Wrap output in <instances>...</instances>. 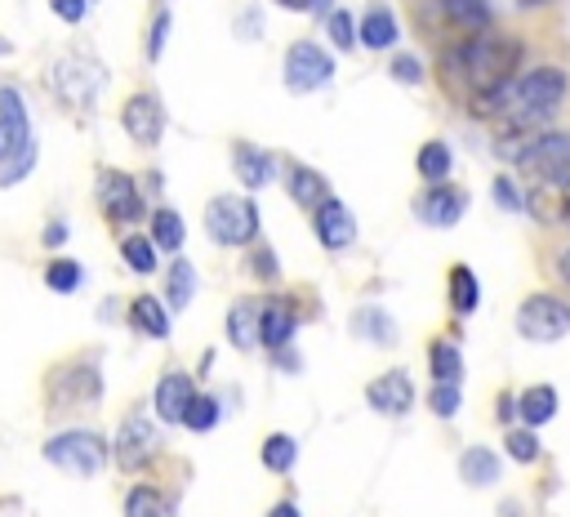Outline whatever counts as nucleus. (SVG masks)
<instances>
[{
    "mask_svg": "<svg viewBox=\"0 0 570 517\" xmlns=\"http://www.w3.org/2000/svg\"><path fill=\"white\" fill-rule=\"evenodd\" d=\"M191 401H196V383H191V374H183V370L160 374V383H156V392H151L156 419H165V423H183V414H187Z\"/></svg>",
    "mask_w": 570,
    "mask_h": 517,
    "instance_id": "2eb2a0df",
    "label": "nucleus"
},
{
    "mask_svg": "<svg viewBox=\"0 0 570 517\" xmlns=\"http://www.w3.org/2000/svg\"><path fill=\"white\" fill-rule=\"evenodd\" d=\"M445 294H450V308H454L459 316L476 312V303H481V281H476V272H472L468 263H454L450 276H445Z\"/></svg>",
    "mask_w": 570,
    "mask_h": 517,
    "instance_id": "5701e85b",
    "label": "nucleus"
},
{
    "mask_svg": "<svg viewBox=\"0 0 570 517\" xmlns=\"http://www.w3.org/2000/svg\"><path fill=\"white\" fill-rule=\"evenodd\" d=\"M98 205L111 223H138L142 218V192L125 169H102L98 174Z\"/></svg>",
    "mask_w": 570,
    "mask_h": 517,
    "instance_id": "1a4fd4ad",
    "label": "nucleus"
},
{
    "mask_svg": "<svg viewBox=\"0 0 570 517\" xmlns=\"http://www.w3.org/2000/svg\"><path fill=\"white\" fill-rule=\"evenodd\" d=\"M125 517H174V504H169V495L165 490H156V486H129V495H125Z\"/></svg>",
    "mask_w": 570,
    "mask_h": 517,
    "instance_id": "c85d7f7f",
    "label": "nucleus"
},
{
    "mask_svg": "<svg viewBox=\"0 0 570 517\" xmlns=\"http://www.w3.org/2000/svg\"><path fill=\"white\" fill-rule=\"evenodd\" d=\"M129 325H134L138 334H147V339H169V312L160 308L156 294H138V299L129 303Z\"/></svg>",
    "mask_w": 570,
    "mask_h": 517,
    "instance_id": "b1692460",
    "label": "nucleus"
},
{
    "mask_svg": "<svg viewBox=\"0 0 570 517\" xmlns=\"http://www.w3.org/2000/svg\"><path fill=\"white\" fill-rule=\"evenodd\" d=\"M428 365H432V379H436V383H459V379H463V352H459L450 339H432Z\"/></svg>",
    "mask_w": 570,
    "mask_h": 517,
    "instance_id": "7c9ffc66",
    "label": "nucleus"
},
{
    "mask_svg": "<svg viewBox=\"0 0 570 517\" xmlns=\"http://www.w3.org/2000/svg\"><path fill=\"white\" fill-rule=\"evenodd\" d=\"M445 18L463 31H485L490 27V0H445Z\"/></svg>",
    "mask_w": 570,
    "mask_h": 517,
    "instance_id": "72a5a7b5",
    "label": "nucleus"
},
{
    "mask_svg": "<svg viewBox=\"0 0 570 517\" xmlns=\"http://www.w3.org/2000/svg\"><path fill=\"white\" fill-rule=\"evenodd\" d=\"M102 80H107V71H102L98 62H89V58H62V62L53 67V89H58V98L71 103V107H89L94 94L102 89Z\"/></svg>",
    "mask_w": 570,
    "mask_h": 517,
    "instance_id": "6e6552de",
    "label": "nucleus"
},
{
    "mask_svg": "<svg viewBox=\"0 0 570 517\" xmlns=\"http://www.w3.org/2000/svg\"><path fill=\"white\" fill-rule=\"evenodd\" d=\"M525 209L543 227H566L570 223V187L566 183H539L525 192Z\"/></svg>",
    "mask_w": 570,
    "mask_h": 517,
    "instance_id": "f3484780",
    "label": "nucleus"
},
{
    "mask_svg": "<svg viewBox=\"0 0 570 517\" xmlns=\"http://www.w3.org/2000/svg\"><path fill=\"white\" fill-rule=\"evenodd\" d=\"M258 459H263V468H267V472H289V468H294V459H298V441H294L289 432H272V437L263 441Z\"/></svg>",
    "mask_w": 570,
    "mask_h": 517,
    "instance_id": "473e14b6",
    "label": "nucleus"
},
{
    "mask_svg": "<svg viewBox=\"0 0 570 517\" xmlns=\"http://www.w3.org/2000/svg\"><path fill=\"white\" fill-rule=\"evenodd\" d=\"M227 339H232V348H240V352H249L254 343H263V308L249 303V299L232 303V312H227Z\"/></svg>",
    "mask_w": 570,
    "mask_h": 517,
    "instance_id": "a211bd4d",
    "label": "nucleus"
},
{
    "mask_svg": "<svg viewBox=\"0 0 570 517\" xmlns=\"http://www.w3.org/2000/svg\"><path fill=\"white\" fill-rule=\"evenodd\" d=\"M289 196L303 209H316L325 201V174L312 165H289Z\"/></svg>",
    "mask_w": 570,
    "mask_h": 517,
    "instance_id": "cd10ccee",
    "label": "nucleus"
},
{
    "mask_svg": "<svg viewBox=\"0 0 570 517\" xmlns=\"http://www.w3.org/2000/svg\"><path fill=\"white\" fill-rule=\"evenodd\" d=\"M517 4H521V9H534V4H539V0H517Z\"/></svg>",
    "mask_w": 570,
    "mask_h": 517,
    "instance_id": "864d4df0",
    "label": "nucleus"
},
{
    "mask_svg": "<svg viewBox=\"0 0 570 517\" xmlns=\"http://www.w3.org/2000/svg\"><path fill=\"white\" fill-rule=\"evenodd\" d=\"M294 330H298L294 308H289L285 299H267V303H263V343L281 352V348L294 339Z\"/></svg>",
    "mask_w": 570,
    "mask_h": 517,
    "instance_id": "aec40b11",
    "label": "nucleus"
},
{
    "mask_svg": "<svg viewBox=\"0 0 570 517\" xmlns=\"http://www.w3.org/2000/svg\"><path fill=\"white\" fill-rule=\"evenodd\" d=\"M459 477L468 486H494L499 481V455L490 446H468L459 455Z\"/></svg>",
    "mask_w": 570,
    "mask_h": 517,
    "instance_id": "a878e982",
    "label": "nucleus"
},
{
    "mask_svg": "<svg viewBox=\"0 0 570 517\" xmlns=\"http://www.w3.org/2000/svg\"><path fill=\"white\" fill-rule=\"evenodd\" d=\"M525 58V45L521 40H503V36H472L463 45H454L450 53V71L468 80V89H503L517 80V67Z\"/></svg>",
    "mask_w": 570,
    "mask_h": 517,
    "instance_id": "f257e3e1",
    "label": "nucleus"
},
{
    "mask_svg": "<svg viewBox=\"0 0 570 517\" xmlns=\"http://www.w3.org/2000/svg\"><path fill=\"white\" fill-rule=\"evenodd\" d=\"M392 76H396L401 85H423V62H419L414 53H396V58H392Z\"/></svg>",
    "mask_w": 570,
    "mask_h": 517,
    "instance_id": "37998d69",
    "label": "nucleus"
},
{
    "mask_svg": "<svg viewBox=\"0 0 570 517\" xmlns=\"http://www.w3.org/2000/svg\"><path fill=\"white\" fill-rule=\"evenodd\" d=\"M428 406H432V414L454 419V414H459V383H436V388L428 392Z\"/></svg>",
    "mask_w": 570,
    "mask_h": 517,
    "instance_id": "79ce46f5",
    "label": "nucleus"
},
{
    "mask_svg": "<svg viewBox=\"0 0 570 517\" xmlns=\"http://www.w3.org/2000/svg\"><path fill=\"white\" fill-rule=\"evenodd\" d=\"M525 174H534L539 183H561V178H570V129H548V134H539L530 147H525V156L517 160Z\"/></svg>",
    "mask_w": 570,
    "mask_h": 517,
    "instance_id": "0eeeda50",
    "label": "nucleus"
},
{
    "mask_svg": "<svg viewBox=\"0 0 570 517\" xmlns=\"http://www.w3.org/2000/svg\"><path fill=\"white\" fill-rule=\"evenodd\" d=\"M281 4H285V9H307L312 0H281Z\"/></svg>",
    "mask_w": 570,
    "mask_h": 517,
    "instance_id": "3c124183",
    "label": "nucleus"
},
{
    "mask_svg": "<svg viewBox=\"0 0 570 517\" xmlns=\"http://www.w3.org/2000/svg\"><path fill=\"white\" fill-rule=\"evenodd\" d=\"M232 169H236V178H240V187H263L267 178H272V156L263 152V147H249V143H236V152H232Z\"/></svg>",
    "mask_w": 570,
    "mask_h": 517,
    "instance_id": "4be33fe9",
    "label": "nucleus"
},
{
    "mask_svg": "<svg viewBox=\"0 0 570 517\" xmlns=\"http://www.w3.org/2000/svg\"><path fill=\"white\" fill-rule=\"evenodd\" d=\"M463 209H468V192L454 187V183H436L419 201V218L432 223V227H454L463 218Z\"/></svg>",
    "mask_w": 570,
    "mask_h": 517,
    "instance_id": "dca6fc26",
    "label": "nucleus"
},
{
    "mask_svg": "<svg viewBox=\"0 0 570 517\" xmlns=\"http://www.w3.org/2000/svg\"><path fill=\"white\" fill-rule=\"evenodd\" d=\"M156 250H160V245H156L151 236H125V241H120L125 267H129V272H142V276H147V272H156V263H160V258H156Z\"/></svg>",
    "mask_w": 570,
    "mask_h": 517,
    "instance_id": "f704fd0d",
    "label": "nucleus"
},
{
    "mask_svg": "<svg viewBox=\"0 0 570 517\" xmlns=\"http://www.w3.org/2000/svg\"><path fill=\"white\" fill-rule=\"evenodd\" d=\"M330 4H334V0H312V4H307V13H325V18H330V13H334Z\"/></svg>",
    "mask_w": 570,
    "mask_h": 517,
    "instance_id": "8fccbe9b",
    "label": "nucleus"
},
{
    "mask_svg": "<svg viewBox=\"0 0 570 517\" xmlns=\"http://www.w3.org/2000/svg\"><path fill=\"white\" fill-rule=\"evenodd\" d=\"M191 294H196V267L187 258H174L169 263V303L174 308H187Z\"/></svg>",
    "mask_w": 570,
    "mask_h": 517,
    "instance_id": "c9c22d12",
    "label": "nucleus"
},
{
    "mask_svg": "<svg viewBox=\"0 0 570 517\" xmlns=\"http://www.w3.org/2000/svg\"><path fill=\"white\" fill-rule=\"evenodd\" d=\"M165 36H169V13L160 9V13H156V22H151V36H147V58H151V62L165 53Z\"/></svg>",
    "mask_w": 570,
    "mask_h": 517,
    "instance_id": "c03bdc74",
    "label": "nucleus"
},
{
    "mask_svg": "<svg viewBox=\"0 0 570 517\" xmlns=\"http://www.w3.org/2000/svg\"><path fill=\"white\" fill-rule=\"evenodd\" d=\"M330 80H334V58L321 45H312V40L289 45V53H285V89L312 94V89H325Z\"/></svg>",
    "mask_w": 570,
    "mask_h": 517,
    "instance_id": "423d86ee",
    "label": "nucleus"
},
{
    "mask_svg": "<svg viewBox=\"0 0 570 517\" xmlns=\"http://www.w3.org/2000/svg\"><path fill=\"white\" fill-rule=\"evenodd\" d=\"M325 27H330V40H334L338 49H356V40H361V22H352L347 9H334V13L325 18Z\"/></svg>",
    "mask_w": 570,
    "mask_h": 517,
    "instance_id": "ea45409f",
    "label": "nucleus"
},
{
    "mask_svg": "<svg viewBox=\"0 0 570 517\" xmlns=\"http://www.w3.org/2000/svg\"><path fill=\"white\" fill-rule=\"evenodd\" d=\"M120 125L125 134L138 143V147H156L160 143V129H165V111L151 94H134L125 107H120Z\"/></svg>",
    "mask_w": 570,
    "mask_h": 517,
    "instance_id": "ddd939ff",
    "label": "nucleus"
},
{
    "mask_svg": "<svg viewBox=\"0 0 570 517\" xmlns=\"http://www.w3.org/2000/svg\"><path fill=\"white\" fill-rule=\"evenodd\" d=\"M205 232L218 245H249L258 236V205L249 196H214L205 205Z\"/></svg>",
    "mask_w": 570,
    "mask_h": 517,
    "instance_id": "20e7f679",
    "label": "nucleus"
},
{
    "mask_svg": "<svg viewBox=\"0 0 570 517\" xmlns=\"http://www.w3.org/2000/svg\"><path fill=\"white\" fill-rule=\"evenodd\" d=\"M49 383H67V397L71 406H94L98 392H102V379H98V365H62Z\"/></svg>",
    "mask_w": 570,
    "mask_h": 517,
    "instance_id": "412c9836",
    "label": "nucleus"
},
{
    "mask_svg": "<svg viewBox=\"0 0 570 517\" xmlns=\"http://www.w3.org/2000/svg\"><path fill=\"white\" fill-rule=\"evenodd\" d=\"M156 450V423L142 414V410H129L120 419V432H116V459L125 472H138Z\"/></svg>",
    "mask_w": 570,
    "mask_h": 517,
    "instance_id": "9d476101",
    "label": "nucleus"
},
{
    "mask_svg": "<svg viewBox=\"0 0 570 517\" xmlns=\"http://www.w3.org/2000/svg\"><path fill=\"white\" fill-rule=\"evenodd\" d=\"M31 152V120L18 89H0V165Z\"/></svg>",
    "mask_w": 570,
    "mask_h": 517,
    "instance_id": "9b49d317",
    "label": "nucleus"
},
{
    "mask_svg": "<svg viewBox=\"0 0 570 517\" xmlns=\"http://www.w3.org/2000/svg\"><path fill=\"white\" fill-rule=\"evenodd\" d=\"M254 272H258L263 281H272V276H276V254H272V250H254Z\"/></svg>",
    "mask_w": 570,
    "mask_h": 517,
    "instance_id": "49530a36",
    "label": "nucleus"
},
{
    "mask_svg": "<svg viewBox=\"0 0 570 517\" xmlns=\"http://www.w3.org/2000/svg\"><path fill=\"white\" fill-rule=\"evenodd\" d=\"M151 241H156L160 250L178 254V250H183V241H187L183 214H178V209H156V214H151Z\"/></svg>",
    "mask_w": 570,
    "mask_h": 517,
    "instance_id": "2f4dec72",
    "label": "nucleus"
},
{
    "mask_svg": "<svg viewBox=\"0 0 570 517\" xmlns=\"http://www.w3.org/2000/svg\"><path fill=\"white\" fill-rule=\"evenodd\" d=\"M45 459L62 472H76V477H94L102 464H107V437L89 432V428H67L58 437L45 441Z\"/></svg>",
    "mask_w": 570,
    "mask_h": 517,
    "instance_id": "7ed1b4c3",
    "label": "nucleus"
},
{
    "mask_svg": "<svg viewBox=\"0 0 570 517\" xmlns=\"http://www.w3.org/2000/svg\"><path fill=\"white\" fill-rule=\"evenodd\" d=\"M218 414H223V406H218L214 397H200V392H196V401L187 406V414H183V423H187L191 432H209V428L218 423Z\"/></svg>",
    "mask_w": 570,
    "mask_h": 517,
    "instance_id": "58836bf2",
    "label": "nucleus"
},
{
    "mask_svg": "<svg viewBox=\"0 0 570 517\" xmlns=\"http://www.w3.org/2000/svg\"><path fill=\"white\" fill-rule=\"evenodd\" d=\"M49 9H53L62 22H80L85 9H89V0H49Z\"/></svg>",
    "mask_w": 570,
    "mask_h": 517,
    "instance_id": "a18cd8bd",
    "label": "nucleus"
},
{
    "mask_svg": "<svg viewBox=\"0 0 570 517\" xmlns=\"http://www.w3.org/2000/svg\"><path fill=\"white\" fill-rule=\"evenodd\" d=\"M517 330L530 343H557L570 334V303L557 294H530L517 308Z\"/></svg>",
    "mask_w": 570,
    "mask_h": 517,
    "instance_id": "39448f33",
    "label": "nucleus"
},
{
    "mask_svg": "<svg viewBox=\"0 0 570 517\" xmlns=\"http://www.w3.org/2000/svg\"><path fill=\"white\" fill-rule=\"evenodd\" d=\"M396 36H401V27H396L392 9H383V4L365 9V18H361V45L365 49H392Z\"/></svg>",
    "mask_w": 570,
    "mask_h": 517,
    "instance_id": "bb28decb",
    "label": "nucleus"
},
{
    "mask_svg": "<svg viewBox=\"0 0 570 517\" xmlns=\"http://www.w3.org/2000/svg\"><path fill=\"white\" fill-rule=\"evenodd\" d=\"M566 89H570V76L561 67H534L508 85V116L503 120L534 129L566 103Z\"/></svg>",
    "mask_w": 570,
    "mask_h": 517,
    "instance_id": "f03ea898",
    "label": "nucleus"
},
{
    "mask_svg": "<svg viewBox=\"0 0 570 517\" xmlns=\"http://www.w3.org/2000/svg\"><path fill=\"white\" fill-rule=\"evenodd\" d=\"M517 414L525 428H539L557 414V388L552 383H530L521 397H517Z\"/></svg>",
    "mask_w": 570,
    "mask_h": 517,
    "instance_id": "393cba45",
    "label": "nucleus"
},
{
    "mask_svg": "<svg viewBox=\"0 0 570 517\" xmlns=\"http://www.w3.org/2000/svg\"><path fill=\"white\" fill-rule=\"evenodd\" d=\"M365 401H370V410L396 419V414H405L414 406V379L405 370H383L379 379L365 383Z\"/></svg>",
    "mask_w": 570,
    "mask_h": 517,
    "instance_id": "f8f14e48",
    "label": "nucleus"
},
{
    "mask_svg": "<svg viewBox=\"0 0 570 517\" xmlns=\"http://www.w3.org/2000/svg\"><path fill=\"white\" fill-rule=\"evenodd\" d=\"M67 241V223L62 218H53L49 227H45V245H62Z\"/></svg>",
    "mask_w": 570,
    "mask_h": 517,
    "instance_id": "de8ad7c7",
    "label": "nucleus"
},
{
    "mask_svg": "<svg viewBox=\"0 0 570 517\" xmlns=\"http://www.w3.org/2000/svg\"><path fill=\"white\" fill-rule=\"evenodd\" d=\"M561 276H566V281H570V250H566V254H561Z\"/></svg>",
    "mask_w": 570,
    "mask_h": 517,
    "instance_id": "603ef678",
    "label": "nucleus"
},
{
    "mask_svg": "<svg viewBox=\"0 0 570 517\" xmlns=\"http://www.w3.org/2000/svg\"><path fill=\"white\" fill-rule=\"evenodd\" d=\"M414 169H419L428 183H445L450 169H454V152H450V143H441V138L423 143L419 156H414Z\"/></svg>",
    "mask_w": 570,
    "mask_h": 517,
    "instance_id": "c756f323",
    "label": "nucleus"
},
{
    "mask_svg": "<svg viewBox=\"0 0 570 517\" xmlns=\"http://www.w3.org/2000/svg\"><path fill=\"white\" fill-rule=\"evenodd\" d=\"M494 205H499V209H508V214L525 209V192L517 187V178H512V174H499V178H494Z\"/></svg>",
    "mask_w": 570,
    "mask_h": 517,
    "instance_id": "a19ab883",
    "label": "nucleus"
},
{
    "mask_svg": "<svg viewBox=\"0 0 570 517\" xmlns=\"http://www.w3.org/2000/svg\"><path fill=\"white\" fill-rule=\"evenodd\" d=\"M80 281H85V272H80L76 258H53V263L45 267V285H49L53 294H71Z\"/></svg>",
    "mask_w": 570,
    "mask_h": 517,
    "instance_id": "e433bc0d",
    "label": "nucleus"
},
{
    "mask_svg": "<svg viewBox=\"0 0 570 517\" xmlns=\"http://www.w3.org/2000/svg\"><path fill=\"white\" fill-rule=\"evenodd\" d=\"M312 232H316V241H321L325 250H347V245L356 241V218H352V209H347L343 201L325 196V201L316 205V214H312Z\"/></svg>",
    "mask_w": 570,
    "mask_h": 517,
    "instance_id": "4468645a",
    "label": "nucleus"
},
{
    "mask_svg": "<svg viewBox=\"0 0 570 517\" xmlns=\"http://www.w3.org/2000/svg\"><path fill=\"white\" fill-rule=\"evenodd\" d=\"M267 517H303V513H298V508H294L289 499H281V504H276V508H272Z\"/></svg>",
    "mask_w": 570,
    "mask_h": 517,
    "instance_id": "09e8293b",
    "label": "nucleus"
},
{
    "mask_svg": "<svg viewBox=\"0 0 570 517\" xmlns=\"http://www.w3.org/2000/svg\"><path fill=\"white\" fill-rule=\"evenodd\" d=\"M503 450H508V459H517V464H534L539 459V437H534V428H508V437H503Z\"/></svg>",
    "mask_w": 570,
    "mask_h": 517,
    "instance_id": "4c0bfd02",
    "label": "nucleus"
},
{
    "mask_svg": "<svg viewBox=\"0 0 570 517\" xmlns=\"http://www.w3.org/2000/svg\"><path fill=\"white\" fill-rule=\"evenodd\" d=\"M352 334H356V339H365V343L392 348V343H396V321H392L383 308L365 303V308H356V312H352Z\"/></svg>",
    "mask_w": 570,
    "mask_h": 517,
    "instance_id": "6ab92c4d",
    "label": "nucleus"
}]
</instances>
